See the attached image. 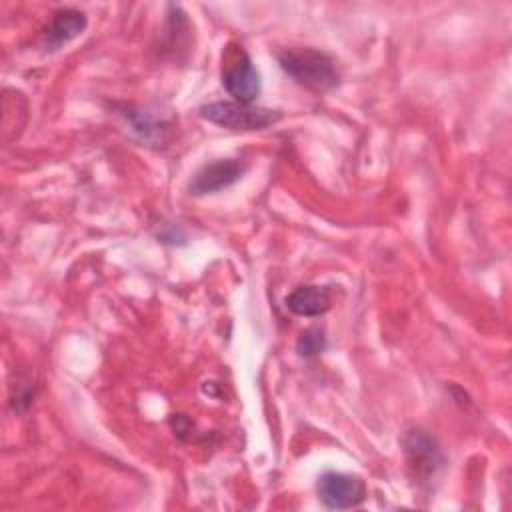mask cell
Here are the masks:
<instances>
[{
	"label": "cell",
	"instance_id": "obj_1",
	"mask_svg": "<svg viewBox=\"0 0 512 512\" xmlns=\"http://www.w3.org/2000/svg\"><path fill=\"white\" fill-rule=\"evenodd\" d=\"M280 68L300 86L312 92H328L340 82L336 62L316 48L292 46L276 54Z\"/></svg>",
	"mask_w": 512,
	"mask_h": 512
},
{
	"label": "cell",
	"instance_id": "obj_2",
	"mask_svg": "<svg viewBox=\"0 0 512 512\" xmlns=\"http://www.w3.org/2000/svg\"><path fill=\"white\" fill-rule=\"evenodd\" d=\"M200 116L230 130H260L280 120L278 110L242 102H212L200 108Z\"/></svg>",
	"mask_w": 512,
	"mask_h": 512
},
{
	"label": "cell",
	"instance_id": "obj_3",
	"mask_svg": "<svg viewBox=\"0 0 512 512\" xmlns=\"http://www.w3.org/2000/svg\"><path fill=\"white\" fill-rule=\"evenodd\" d=\"M222 68V86L234 102L250 104L260 94V76L242 46H228Z\"/></svg>",
	"mask_w": 512,
	"mask_h": 512
},
{
	"label": "cell",
	"instance_id": "obj_4",
	"mask_svg": "<svg viewBox=\"0 0 512 512\" xmlns=\"http://www.w3.org/2000/svg\"><path fill=\"white\" fill-rule=\"evenodd\" d=\"M402 446L412 476L422 482L430 480L444 464L438 444L424 430H408L402 438Z\"/></svg>",
	"mask_w": 512,
	"mask_h": 512
},
{
	"label": "cell",
	"instance_id": "obj_5",
	"mask_svg": "<svg viewBox=\"0 0 512 512\" xmlns=\"http://www.w3.org/2000/svg\"><path fill=\"white\" fill-rule=\"evenodd\" d=\"M318 496L328 508L346 510L364 502L366 484L360 476L342 474V472H326L318 478Z\"/></svg>",
	"mask_w": 512,
	"mask_h": 512
},
{
	"label": "cell",
	"instance_id": "obj_6",
	"mask_svg": "<svg viewBox=\"0 0 512 512\" xmlns=\"http://www.w3.org/2000/svg\"><path fill=\"white\" fill-rule=\"evenodd\" d=\"M244 170H246V166L238 160H232V158L214 160L196 172V176L190 182V192L194 196L220 192V190L232 186L234 182H238L242 178Z\"/></svg>",
	"mask_w": 512,
	"mask_h": 512
},
{
	"label": "cell",
	"instance_id": "obj_7",
	"mask_svg": "<svg viewBox=\"0 0 512 512\" xmlns=\"http://www.w3.org/2000/svg\"><path fill=\"white\" fill-rule=\"evenodd\" d=\"M332 306V292L328 286L304 284L286 296V308L298 316L314 318L328 312Z\"/></svg>",
	"mask_w": 512,
	"mask_h": 512
},
{
	"label": "cell",
	"instance_id": "obj_8",
	"mask_svg": "<svg viewBox=\"0 0 512 512\" xmlns=\"http://www.w3.org/2000/svg\"><path fill=\"white\" fill-rule=\"evenodd\" d=\"M86 28V16L74 8H62L56 10L50 18V24L46 28V42L52 48H60L62 44L70 42L78 34H82Z\"/></svg>",
	"mask_w": 512,
	"mask_h": 512
},
{
	"label": "cell",
	"instance_id": "obj_9",
	"mask_svg": "<svg viewBox=\"0 0 512 512\" xmlns=\"http://www.w3.org/2000/svg\"><path fill=\"white\" fill-rule=\"evenodd\" d=\"M126 118L130 120V124L134 126V130L142 136V138H146V140H150V142H154V140H162L164 138V134H166V130L170 128V124L168 122H164V120H156V118H152L146 110H126Z\"/></svg>",
	"mask_w": 512,
	"mask_h": 512
},
{
	"label": "cell",
	"instance_id": "obj_10",
	"mask_svg": "<svg viewBox=\"0 0 512 512\" xmlns=\"http://www.w3.org/2000/svg\"><path fill=\"white\" fill-rule=\"evenodd\" d=\"M324 346H326V340H324V332L320 328L304 330L296 342V350L304 358H312V356L320 354L324 350Z\"/></svg>",
	"mask_w": 512,
	"mask_h": 512
}]
</instances>
